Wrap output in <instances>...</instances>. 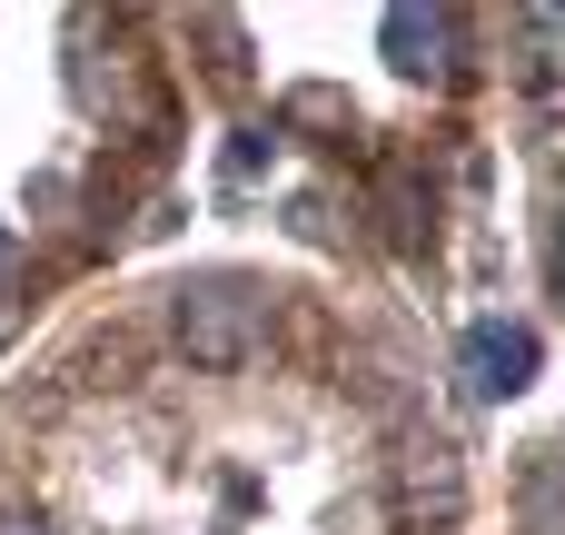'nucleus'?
<instances>
[{"label":"nucleus","instance_id":"1","mask_svg":"<svg viewBox=\"0 0 565 535\" xmlns=\"http://www.w3.org/2000/svg\"><path fill=\"white\" fill-rule=\"evenodd\" d=\"M258 328H268V308H258L238 278H189V288H179V347H189L199 367H238V357L258 347Z\"/></svg>","mask_w":565,"mask_h":535},{"label":"nucleus","instance_id":"2","mask_svg":"<svg viewBox=\"0 0 565 535\" xmlns=\"http://www.w3.org/2000/svg\"><path fill=\"white\" fill-rule=\"evenodd\" d=\"M536 367V338L526 328H477L467 338V397H516Z\"/></svg>","mask_w":565,"mask_h":535},{"label":"nucleus","instance_id":"3","mask_svg":"<svg viewBox=\"0 0 565 535\" xmlns=\"http://www.w3.org/2000/svg\"><path fill=\"white\" fill-rule=\"evenodd\" d=\"M457 496H467V477H457V447L447 437H417L407 447V516H457Z\"/></svg>","mask_w":565,"mask_h":535},{"label":"nucleus","instance_id":"4","mask_svg":"<svg viewBox=\"0 0 565 535\" xmlns=\"http://www.w3.org/2000/svg\"><path fill=\"white\" fill-rule=\"evenodd\" d=\"M387 50H397V69H447V50H457V20L447 10H387Z\"/></svg>","mask_w":565,"mask_h":535},{"label":"nucleus","instance_id":"5","mask_svg":"<svg viewBox=\"0 0 565 535\" xmlns=\"http://www.w3.org/2000/svg\"><path fill=\"white\" fill-rule=\"evenodd\" d=\"M526 535H556V457L526 467Z\"/></svg>","mask_w":565,"mask_h":535},{"label":"nucleus","instance_id":"6","mask_svg":"<svg viewBox=\"0 0 565 535\" xmlns=\"http://www.w3.org/2000/svg\"><path fill=\"white\" fill-rule=\"evenodd\" d=\"M0 535H50V526L40 516H0Z\"/></svg>","mask_w":565,"mask_h":535},{"label":"nucleus","instance_id":"7","mask_svg":"<svg viewBox=\"0 0 565 535\" xmlns=\"http://www.w3.org/2000/svg\"><path fill=\"white\" fill-rule=\"evenodd\" d=\"M10 268H20V248H10V228H0V278H10Z\"/></svg>","mask_w":565,"mask_h":535}]
</instances>
